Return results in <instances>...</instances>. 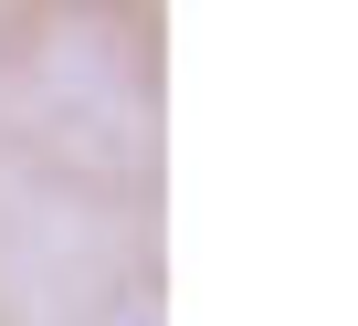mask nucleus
<instances>
[{"instance_id":"nucleus-1","label":"nucleus","mask_w":358,"mask_h":326,"mask_svg":"<svg viewBox=\"0 0 358 326\" xmlns=\"http://www.w3.org/2000/svg\"><path fill=\"white\" fill-rule=\"evenodd\" d=\"M85 326H158V295H148V284H106Z\"/></svg>"}]
</instances>
